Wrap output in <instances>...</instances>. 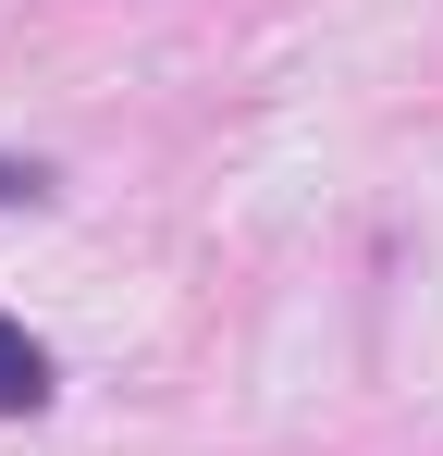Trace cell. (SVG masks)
Here are the masks:
<instances>
[{
  "mask_svg": "<svg viewBox=\"0 0 443 456\" xmlns=\"http://www.w3.org/2000/svg\"><path fill=\"white\" fill-rule=\"evenodd\" d=\"M37 395H50V358H37V333H12V321H0V419H25Z\"/></svg>",
  "mask_w": 443,
  "mask_h": 456,
  "instance_id": "1",
  "label": "cell"
},
{
  "mask_svg": "<svg viewBox=\"0 0 443 456\" xmlns=\"http://www.w3.org/2000/svg\"><path fill=\"white\" fill-rule=\"evenodd\" d=\"M0 198H37V173H0Z\"/></svg>",
  "mask_w": 443,
  "mask_h": 456,
  "instance_id": "2",
  "label": "cell"
}]
</instances>
